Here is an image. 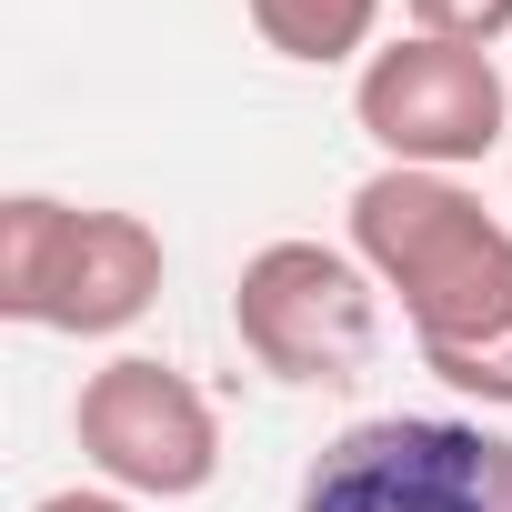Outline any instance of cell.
Returning a JSON list of instances; mask_svg holds the SVG:
<instances>
[{"mask_svg":"<svg viewBox=\"0 0 512 512\" xmlns=\"http://www.w3.org/2000/svg\"><path fill=\"white\" fill-rule=\"evenodd\" d=\"M71 432H81V462L111 492H131V502H191L221 472V412H211V392L191 372L151 362V352L101 362L81 382V402H71Z\"/></svg>","mask_w":512,"mask_h":512,"instance_id":"cell-5","label":"cell"},{"mask_svg":"<svg viewBox=\"0 0 512 512\" xmlns=\"http://www.w3.org/2000/svg\"><path fill=\"white\" fill-rule=\"evenodd\" d=\"M161 231L141 211H71L51 191L0 201V312L31 332H131L161 302Z\"/></svg>","mask_w":512,"mask_h":512,"instance_id":"cell-2","label":"cell"},{"mask_svg":"<svg viewBox=\"0 0 512 512\" xmlns=\"http://www.w3.org/2000/svg\"><path fill=\"white\" fill-rule=\"evenodd\" d=\"M292 512H512V432L452 412H382L312 452Z\"/></svg>","mask_w":512,"mask_h":512,"instance_id":"cell-3","label":"cell"},{"mask_svg":"<svg viewBox=\"0 0 512 512\" xmlns=\"http://www.w3.org/2000/svg\"><path fill=\"white\" fill-rule=\"evenodd\" d=\"M31 512H141L131 492H41Z\"/></svg>","mask_w":512,"mask_h":512,"instance_id":"cell-9","label":"cell"},{"mask_svg":"<svg viewBox=\"0 0 512 512\" xmlns=\"http://www.w3.org/2000/svg\"><path fill=\"white\" fill-rule=\"evenodd\" d=\"M352 251L402 302L412 352L482 412H512V221L482 211L452 171L382 161L352 191Z\"/></svg>","mask_w":512,"mask_h":512,"instance_id":"cell-1","label":"cell"},{"mask_svg":"<svg viewBox=\"0 0 512 512\" xmlns=\"http://www.w3.org/2000/svg\"><path fill=\"white\" fill-rule=\"evenodd\" d=\"M412 11V31H432V41H472V51H492L502 31H512V0H402Z\"/></svg>","mask_w":512,"mask_h":512,"instance_id":"cell-8","label":"cell"},{"mask_svg":"<svg viewBox=\"0 0 512 512\" xmlns=\"http://www.w3.org/2000/svg\"><path fill=\"white\" fill-rule=\"evenodd\" d=\"M352 121H362L372 151L402 161V171H462V161H482V151L512 131V81L492 71V51L412 31V41H392V51L362 61Z\"/></svg>","mask_w":512,"mask_h":512,"instance_id":"cell-6","label":"cell"},{"mask_svg":"<svg viewBox=\"0 0 512 512\" xmlns=\"http://www.w3.org/2000/svg\"><path fill=\"white\" fill-rule=\"evenodd\" d=\"M241 11H251V31H262V51L332 71V61H352V51L372 41L382 0H241Z\"/></svg>","mask_w":512,"mask_h":512,"instance_id":"cell-7","label":"cell"},{"mask_svg":"<svg viewBox=\"0 0 512 512\" xmlns=\"http://www.w3.org/2000/svg\"><path fill=\"white\" fill-rule=\"evenodd\" d=\"M231 332L272 382H352L382 352V282L362 251L262 241L231 282Z\"/></svg>","mask_w":512,"mask_h":512,"instance_id":"cell-4","label":"cell"}]
</instances>
